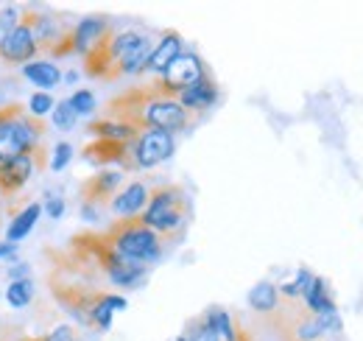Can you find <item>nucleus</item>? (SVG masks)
Segmentation results:
<instances>
[{
  "mask_svg": "<svg viewBox=\"0 0 363 341\" xmlns=\"http://www.w3.org/2000/svg\"><path fill=\"white\" fill-rule=\"evenodd\" d=\"M104 118L126 124V126L137 129V131L160 129V131H168V134L193 126V121H196V115L182 109L179 101L157 95L151 85L132 87V90H123L121 95H115L106 104Z\"/></svg>",
  "mask_w": 363,
  "mask_h": 341,
  "instance_id": "f257e3e1",
  "label": "nucleus"
},
{
  "mask_svg": "<svg viewBox=\"0 0 363 341\" xmlns=\"http://www.w3.org/2000/svg\"><path fill=\"white\" fill-rule=\"evenodd\" d=\"M151 40L140 31L106 34L84 53V70L92 79L118 82L123 76L145 73V62L151 56Z\"/></svg>",
  "mask_w": 363,
  "mask_h": 341,
  "instance_id": "f03ea898",
  "label": "nucleus"
},
{
  "mask_svg": "<svg viewBox=\"0 0 363 341\" xmlns=\"http://www.w3.org/2000/svg\"><path fill=\"white\" fill-rule=\"evenodd\" d=\"M70 255L76 260L73 269H82V271H90V274H104L112 286H121V288H132L145 277V266L121 257L106 244V238L98 235V232L73 235Z\"/></svg>",
  "mask_w": 363,
  "mask_h": 341,
  "instance_id": "7ed1b4c3",
  "label": "nucleus"
},
{
  "mask_svg": "<svg viewBox=\"0 0 363 341\" xmlns=\"http://www.w3.org/2000/svg\"><path fill=\"white\" fill-rule=\"evenodd\" d=\"M190 215H193L190 193L182 185H177V182H168V185L151 188L148 205L140 213V221L148 229H154L162 241H168V238H179L182 232H184Z\"/></svg>",
  "mask_w": 363,
  "mask_h": 341,
  "instance_id": "20e7f679",
  "label": "nucleus"
},
{
  "mask_svg": "<svg viewBox=\"0 0 363 341\" xmlns=\"http://www.w3.org/2000/svg\"><path fill=\"white\" fill-rule=\"evenodd\" d=\"M104 238H106V244H109L118 255L132 260V263H140V266L160 260L162 252H165V241H162L154 229H148V227L140 221V215L112 221V227L104 232Z\"/></svg>",
  "mask_w": 363,
  "mask_h": 341,
  "instance_id": "39448f33",
  "label": "nucleus"
},
{
  "mask_svg": "<svg viewBox=\"0 0 363 341\" xmlns=\"http://www.w3.org/2000/svg\"><path fill=\"white\" fill-rule=\"evenodd\" d=\"M43 137H45V124L28 115L23 104L0 107V163L34 151Z\"/></svg>",
  "mask_w": 363,
  "mask_h": 341,
  "instance_id": "423d86ee",
  "label": "nucleus"
},
{
  "mask_svg": "<svg viewBox=\"0 0 363 341\" xmlns=\"http://www.w3.org/2000/svg\"><path fill=\"white\" fill-rule=\"evenodd\" d=\"M204 73H207V67H204V62H201L196 53H179V56L171 62V67H168L157 82H151V87H154L157 95L177 101L182 92L190 85H196Z\"/></svg>",
  "mask_w": 363,
  "mask_h": 341,
  "instance_id": "0eeeda50",
  "label": "nucleus"
},
{
  "mask_svg": "<svg viewBox=\"0 0 363 341\" xmlns=\"http://www.w3.org/2000/svg\"><path fill=\"white\" fill-rule=\"evenodd\" d=\"M45 166H48V148L43 143L34 151H28V154H20V157H14L9 163H0V196L14 199L26 188V182L37 170L45 168Z\"/></svg>",
  "mask_w": 363,
  "mask_h": 341,
  "instance_id": "6e6552de",
  "label": "nucleus"
},
{
  "mask_svg": "<svg viewBox=\"0 0 363 341\" xmlns=\"http://www.w3.org/2000/svg\"><path fill=\"white\" fill-rule=\"evenodd\" d=\"M123 185V170H98L82 185V213L84 218H98V210L106 207Z\"/></svg>",
  "mask_w": 363,
  "mask_h": 341,
  "instance_id": "1a4fd4ad",
  "label": "nucleus"
},
{
  "mask_svg": "<svg viewBox=\"0 0 363 341\" xmlns=\"http://www.w3.org/2000/svg\"><path fill=\"white\" fill-rule=\"evenodd\" d=\"M174 154V134L160 131V129H148L140 131L132 143V166L137 168H157L160 163H165Z\"/></svg>",
  "mask_w": 363,
  "mask_h": 341,
  "instance_id": "9d476101",
  "label": "nucleus"
},
{
  "mask_svg": "<svg viewBox=\"0 0 363 341\" xmlns=\"http://www.w3.org/2000/svg\"><path fill=\"white\" fill-rule=\"evenodd\" d=\"M37 56V43L31 31V11L20 14V23L0 40V59L6 65H28Z\"/></svg>",
  "mask_w": 363,
  "mask_h": 341,
  "instance_id": "9b49d317",
  "label": "nucleus"
},
{
  "mask_svg": "<svg viewBox=\"0 0 363 341\" xmlns=\"http://www.w3.org/2000/svg\"><path fill=\"white\" fill-rule=\"evenodd\" d=\"M82 157L95 166V168H109V166H118L123 170H135L132 166V143H118V140H92L84 146Z\"/></svg>",
  "mask_w": 363,
  "mask_h": 341,
  "instance_id": "f8f14e48",
  "label": "nucleus"
},
{
  "mask_svg": "<svg viewBox=\"0 0 363 341\" xmlns=\"http://www.w3.org/2000/svg\"><path fill=\"white\" fill-rule=\"evenodd\" d=\"M177 101H179L182 109H187L190 115H199V112L210 109V107L218 101V87H216V82H213V76H210V73H204L196 85L187 87Z\"/></svg>",
  "mask_w": 363,
  "mask_h": 341,
  "instance_id": "ddd939ff",
  "label": "nucleus"
},
{
  "mask_svg": "<svg viewBox=\"0 0 363 341\" xmlns=\"http://www.w3.org/2000/svg\"><path fill=\"white\" fill-rule=\"evenodd\" d=\"M148 193H151V188L145 185V182H129L123 190H118V196L109 202L112 205V213L118 215V218H135L145 210V205H148Z\"/></svg>",
  "mask_w": 363,
  "mask_h": 341,
  "instance_id": "4468645a",
  "label": "nucleus"
},
{
  "mask_svg": "<svg viewBox=\"0 0 363 341\" xmlns=\"http://www.w3.org/2000/svg\"><path fill=\"white\" fill-rule=\"evenodd\" d=\"M109 34V20L106 17H101V14H90V17H84V20H79L76 26H73V34H70V40H73V53H87L92 45L98 43L101 37H106Z\"/></svg>",
  "mask_w": 363,
  "mask_h": 341,
  "instance_id": "2eb2a0df",
  "label": "nucleus"
},
{
  "mask_svg": "<svg viewBox=\"0 0 363 341\" xmlns=\"http://www.w3.org/2000/svg\"><path fill=\"white\" fill-rule=\"evenodd\" d=\"M179 53H182V37L177 31H165L162 40L151 48V56H148V62H145V70L162 76Z\"/></svg>",
  "mask_w": 363,
  "mask_h": 341,
  "instance_id": "dca6fc26",
  "label": "nucleus"
},
{
  "mask_svg": "<svg viewBox=\"0 0 363 341\" xmlns=\"http://www.w3.org/2000/svg\"><path fill=\"white\" fill-rule=\"evenodd\" d=\"M123 308H126V299L123 297L101 291L98 299H95V305H92L90 325L98 328V330H109V328H112V316H115L118 310H123Z\"/></svg>",
  "mask_w": 363,
  "mask_h": 341,
  "instance_id": "f3484780",
  "label": "nucleus"
},
{
  "mask_svg": "<svg viewBox=\"0 0 363 341\" xmlns=\"http://www.w3.org/2000/svg\"><path fill=\"white\" fill-rule=\"evenodd\" d=\"M302 305L313 313V316H330V313H335V302L330 297V291H327V283L313 274V280H311V286H308V291H305V297H302Z\"/></svg>",
  "mask_w": 363,
  "mask_h": 341,
  "instance_id": "a211bd4d",
  "label": "nucleus"
},
{
  "mask_svg": "<svg viewBox=\"0 0 363 341\" xmlns=\"http://www.w3.org/2000/svg\"><path fill=\"white\" fill-rule=\"evenodd\" d=\"M23 76L34 87H40V92L62 85V79H65L62 70H59L53 62H28V65H23Z\"/></svg>",
  "mask_w": 363,
  "mask_h": 341,
  "instance_id": "6ab92c4d",
  "label": "nucleus"
},
{
  "mask_svg": "<svg viewBox=\"0 0 363 341\" xmlns=\"http://www.w3.org/2000/svg\"><path fill=\"white\" fill-rule=\"evenodd\" d=\"M95 140H118V143H135V137L140 134L137 129L126 126V124H118V121H109V118H98L87 126Z\"/></svg>",
  "mask_w": 363,
  "mask_h": 341,
  "instance_id": "aec40b11",
  "label": "nucleus"
},
{
  "mask_svg": "<svg viewBox=\"0 0 363 341\" xmlns=\"http://www.w3.org/2000/svg\"><path fill=\"white\" fill-rule=\"evenodd\" d=\"M40 215H43V205L31 202L26 210H20V213L11 218V224H9V229H6V241H9V244L23 241V238H26V235H28V232L37 227Z\"/></svg>",
  "mask_w": 363,
  "mask_h": 341,
  "instance_id": "412c9836",
  "label": "nucleus"
},
{
  "mask_svg": "<svg viewBox=\"0 0 363 341\" xmlns=\"http://www.w3.org/2000/svg\"><path fill=\"white\" fill-rule=\"evenodd\" d=\"M249 308L263 313V316H277L279 310V291L274 283H257L252 291H249Z\"/></svg>",
  "mask_w": 363,
  "mask_h": 341,
  "instance_id": "4be33fe9",
  "label": "nucleus"
},
{
  "mask_svg": "<svg viewBox=\"0 0 363 341\" xmlns=\"http://www.w3.org/2000/svg\"><path fill=\"white\" fill-rule=\"evenodd\" d=\"M6 302L11 305V308H26L31 299H34V283L26 277V280H11L9 286H6Z\"/></svg>",
  "mask_w": 363,
  "mask_h": 341,
  "instance_id": "5701e85b",
  "label": "nucleus"
},
{
  "mask_svg": "<svg viewBox=\"0 0 363 341\" xmlns=\"http://www.w3.org/2000/svg\"><path fill=\"white\" fill-rule=\"evenodd\" d=\"M311 280H313V274H311L308 269H299L296 277H294L291 283H285V286L277 288V291H279V299H291V302L302 299L305 297V291H308V286H311Z\"/></svg>",
  "mask_w": 363,
  "mask_h": 341,
  "instance_id": "b1692460",
  "label": "nucleus"
},
{
  "mask_svg": "<svg viewBox=\"0 0 363 341\" xmlns=\"http://www.w3.org/2000/svg\"><path fill=\"white\" fill-rule=\"evenodd\" d=\"M50 121H53V126L62 129V131H67V129L76 126V121H79V115L70 109V104L67 101H59L56 107H53V112H50Z\"/></svg>",
  "mask_w": 363,
  "mask_h": 341,
  "instance_id": "393cba45",
  "label": "nucleus"
},
{
  "mask_svg": "<svg viewBox=\"0 0 363 341\" xmlns=\"http://www.w3.org/2000/svg\"><path fill=\"white\" fill-rule=\"evenodd\" d=\"M67 104H70V109H73L79 118L95 112V95H92V90H76V92L67 98Z\"/></svg>",
  "mask_w": 363,
  "mask_h": 341,
  "instance_id": "a878e982",
  "label": "nucleus"
},
{
  "mask_svg": "<svg viewBox=\"0 0 363 341\" xmlns=\"http://www.w3.org/2000/svg\"><path fill=\"white\" fill-rule=\"evenodd\" d=\"M53 107H56V101H53L48 92H34L31 101H28V115H34V118L43 121V115L53 112Z\"/></svg>",
  "mask_w": 363,
  "mask_h": 341,
  "instance_id": "bb28decb",
  "label": "nucleus"
},
{
  "mask_svg": "<svg viewBox=\"0 0 363 341\" xmlns=\"http://www.w3.org/2000/svg\"><path fill=\"white\" fill-rule=\"evenodd\" d=\"M70 160H73V146H70V143H56V148H53V157H50V168H53V170H65Z\"/></svg>",
  "mask_w": 363,
  "mask_h": 341,
  "instance_id": "cd10ccee",
  "label": "nucleus"
},
{
  "mask_svg": "<svg viewBox=\"0 0 363 341\" xmlns=\"http://www.w3.org/2000/svg\"><path fill=\"white\" fill-rule=\"evenodd\" d=\"M17 23H20V11H17L14 6H6V9L0 11V40H3Z\"/></svg>",
  "mask_w": 363,
  "mask_h": 341,
  "instance_id": "c85d7f7f",
  "label": "nucleus"
},
{
  "mask_svg": "<svg viewBox=\"0 0 363 341\" xmlns=\"http://www.w3.org/2000/svg\"><path fill=\"white\" fill-rule=\"evenodd\" d=\"M23 341H76V333H73V328L62 325V328H56V330L48 333V336H40V339H23Z\"/></svg>",
  "mask_w": 363,
  "mask_h": 341,
  "instance_id": "c756f323",
  "label": "nucleus"
},
{
  "mask_svg": "<svg viewBox=\"0 0 363 341\" xmlns=\"http://www.w3.org/2000/svg\"><path fill=\"white\" fill-rule=\"evenodd\" d=\"M43 213H48L50 218H62V213H65V199L50 193L45 199V205H43Z\"/></svg>",
  "mask_w": 363,
  "mask_h": 341,
  "instance_id": "7c9ffc66",
  "label": "nucleus"
},
{
  "mask_svg": "<svg viewBox=\"0 0 363 341\" xmlns=\"http://www.w3.org/2000/svg\"><path fill=\"white\" fill-rule=\"evenodd\" d=\"M17 255V244H9V241H0V260H11Z\"/></svg>",
  "mask_w": 363,
  "mask_h": 341,
  "instance_id": "2f4dec72",
  "label": "nucleus"
},
{
  "mask_svg": "<svg viewBox=\"0 0 363 341\" xmlns=\"http://www.w3.org/2000/svg\"><path fill=\"white\" fill-rule=\"evenodd\" d=\"M26 271H28V266H26V263H17V266L9 269V277H11V280H26Z\"/></svg>",
  "mask_w": 363,
  "mask_h": 341,
  "instance_id": "473e14b6",
  "label": "nucleus"
},
{
  "mask_svg": "<svg viewBox=\"0 0 363 341\" xmlns=\"http://www.w3.org/2000/svg\"><path fill=\"white\" fill-rule=\"evenodd\" d=\"M0 215H3V207H0Z\"/></svg>",
  "mask_w": 363,
  "mask_h": 341,
  "instance_id": "72a5a7b5",
  "label": "nucleus"
}]
</instances>
